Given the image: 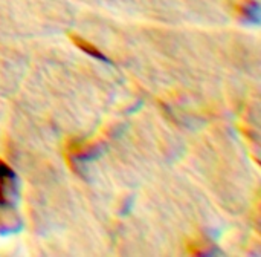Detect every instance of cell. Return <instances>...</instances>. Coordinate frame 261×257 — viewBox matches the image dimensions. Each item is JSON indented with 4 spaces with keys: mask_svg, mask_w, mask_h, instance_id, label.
Instances as JSON below:
<instances>
[{
    "mask_svg": "<svg viewBox=\"0 0 261 257\" xmlns=\"http://www.w3.org/2000/svg\"><path fill=\"white\" fill-rule=\"evenodd\" d=\"M187 253L196 254V256H211L213 254V247L208 245L203 241H193L187 244Z\"/></svg>",
    "mask_w": 261,
    "mask_h": 257,
    "instance_id": "cell-5",
    "label": "cell"
},
{
    "mask_svg": "<svg viewBox=\"0 0 261 257\" xmlns=\"http://www.w3.org/2000/svg\"><path fill=\"white\" fill-rule=\"evenodd\" d=\"M237 12L248 21H260V6L255 0H239L236 5Z\"/></svg>",
    "mask_w": 261,
    "mask_h": 257,
    "instance_id": "cell-4",
    "label": "cell"
},
{
    "mask_svg": "<svg viewBox=\"0 0 261 257\" xmlns=\"http://www.w3.org/2000/svg\"><path fill=\"white\" fill-rule=\"evenodd\" d=\"M17 199V175L0 158V208L15 204Z\"/></svg>",
    "mask_w": 261,
    "mask_h": 257,
    "instance_id": "cell-1",
    "label": "cell"
},
{
    "mask_svg": "<svg viewBox=\"0 0 261 257\" xmlns=\"http://www.w3.org/2000/svg\"><path fill=\"white\" fill-rule=\"evenodd\" d=\"M69 38L72 40V43H73L76 48H80V49H81L83 52H86L87 55H90V57H93V58H96V60H99V61L110 63V60L107 58V55H104V52H101L93 43H90L89 40L83 38L81 35H78V34H69Z\"/></svg>",
    "mask_w": 261,
    "mask_h": 257,
    "instance_id": "cell-3",
    "label": "cell"
},
{
    "mask_svg": "<svg viewBox=\"0 0 261 257\" xmlns=\"http://www.w3.org/2000/svg\"><path fill=\"white\" fill-rule=\"evenodd\" d=\"M99 155V146L92 143H84L80 139H67L64 144V156L70 166L86 162Z\"/></svg>",
    "mask_w": 261,
    "mask_h": 257,
    "instance_id": "cell-2",
    "label": "cell"
}]
</instances>
